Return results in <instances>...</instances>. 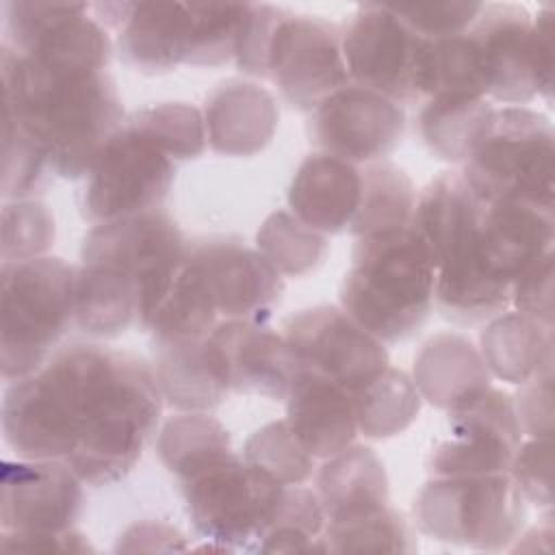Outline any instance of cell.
<instances>
[{
    "instance_id": "cell-18",
    "label": "cell",
    "mask_w": 555,
    "mask_h": 555,
    "mask_svg": "<svg viewBox=\"0 0 555 555\" xmlns=\"http://www.w3.org/2000/svg\"><path fill=\"white\" fill-rule=\"evenodd\" d=\"M189 251L206 275L221 321H269L282 295V275L258 249L217 236L189 243Z\"/></svg>"
},
{
    "instance_id": "cell-15",
    "label": "cell",
    "mask_w": 555,
    "mask_h": 555,
    "mask_svg": "<svg viewBox=\"0 0 555 555\" xmlns=\"http://www.w3.org/2000/svg\"><path fill=\"white\" fill-rule=\"evenodd\" d=\"M2 531L63 533L80 518L85 492L80 477L59 460L2 462Z\"/></svg>"
},
{
    "instance_id": "cell-20",
    "label": "cell",
    "mask_w": 555,
    "mask_h": 555,
    "mask_svg": "<svg viewBox=\"0 0 555 555\" xmlns=\"http://www.w3.org/2000/svg\"><path fill=\"white\" fill-rule=\"evenodd\" d=\"M481 202V199H479ZM555 215L525 202H481L477 249L483 262L509 284L544 254L553 251Z\"/></svg>"
},
{
    "instance_id": "cell-29",
    "label": "cell",
    "mask_w": 555,
    "mask_h": 555,
    "mask_svg": "<svg viewBox=\"0 0 555 555\" xmlns=\"http://www.w3.org/2000/svg\"><path fill=\"white\" fill-rule=\"evenodd\" d=\"M152 371L165 405L180 412L210 410L230 392L208 356L206 336L154 343Z\"/></svg>"
},
{
    "instance_id": "cell-8",
    "label": "cell",
    "mask_w": 555,
    "mask_h": 555,
    "mask_svg": "<svg viewBox=\"0 0 555 555\" xmlns=\"http://www.w3.org/2000/svg\"><path fill=\"white\" fill-rule=\"evenodd\" d=\"M340 35L351 82L399 104L425 100L431 39L412 30L390 4H360Z\"/></svg>"
},
{
    "instance_id": "cell-17",
    "label": "cell",
    "mask_w": 555,
    "mask_h": 555,
    "mask_svg": "<svg viewBox=\"0 0 555 555\" xmlns=\"http://www.w3.org/2000/svg\"><path fill=\"white\" fill-rule=\"evenodd\" d=\"M189 249L178 223L160 208L95 223L82 241L85 264L113 267L143 286ZM141 301V299H139Z\"/></svg>"
},
{
    "instance_id": "cell-14",
    "label": "cell",
    "mask_w": 555,
    "mask_h": 555,
    "mask_svg": "<svg viewBox=\"0 0 555 555\" xmlns=\"http://www.w3.org/2000/svg\"><path fill=\"white\" fill-rule=\"evenodd\" d=\"M531 26L533 17L525 7L488 2L466 28L486 100L522 106L538 95Z\"/></svg>"
},
{
    "instance_id": "cell-43",
    "label": "cell",
    "mask_w": 555,
    "mask_h": 555,
    "mask_svg": "<svg viewBox=\"0 0 555 555\" xmlns=\"http://www.w3.org/2000/svg\"><path fill=\"white\" fill-rule=\"evenodd\" d=\"M54 243V217L39 199H11L2 206V262L46 256Z\"/></svg>"
},
{
    "instance_id": "cell-33",
    "label": "cell",
    "mask_w": 555,
    "mask_h": 555,
    "mask_svg": "<svg viewBox=\"0 0 555 555\" xmlns=\"http://www.w3.org/2000/svg\"><path fill=\"white\" fill-rule=\"evenodd\" d=\"M358 431L373 440L392 438L405 431L421 412V392L412 377L397 369L386 366L371 382L351 392Z\"/></svg>"
},
{
    "instance_id": "cell-2",
    "label": "cell",
    "mask_w": 555,
    "mask_h": 555,
    "mask_svg": "<svg viewBox=\"0 0 555 555\" xmlns=\"http://www.w3.org/2000/svg\"><path fill=\"white\" fill-rule=\"evenodd\" d=\"M4 115L17 119L46 150L56 176L85 178L124 126L121 98L106 72L37 74L2 46Z\"/></svg>"
},
{
    "instance_id": "cell-37",
    "label": "cell",
    "mask_w": 555,
    "mask_h": 555,
    "mask_svg": "<svg viewBox=\"0 0 555 555\" xmlns=\"http://www.w3.org/2000/svg\"><path fill=\"white\" fill-rule=\"evenodd\" d=\"M325 520L327 518L317 490L306 488L304 483L286 486L260 538L258 551H323Z\"/></svg>"
},
{
    "instance_id": "cell-9",
    "label": "cell",
    "mask_w": 555,
    "mask_h": 555,
    "mask_svg": "<svg viewBox=\"0 0 555 555\" xmlns=\"http://www.w3.org/2000/svg\"><path fill=\"white\" fill-rule=\"evenodd\" d=\"M173 173V160L124 121L85 176L82 215L102 223L160 208Z\"/></svg>"
},
{
    "instance_id": "cell-19",
    "label": "cell",
    "mask_w": 555,
    "mask_h": 555,
    "mask_svg": "<svg viewBox=\"0 0 555 555\" xmlns=\"http://www.w3.org/2000/svg\"><path fill=\"white\" fill-rule=\"evenodd\" d=\"M219 321L206 275L189 249L141 291L139 325L154 343L204 338Z\"/></svg>"
},
{
    "instance_id": "cell-6",
    "label": "cell",
    "mask_w": 555,
    "mask_h": 555,
    "mask_svg": "<svg viewBox=\"0 0 555 555\" xmlns=\"http://www.w3.org/2000/svg\"><path fill=\"white\" fill-rule=\"evenodd\" d=\"M555 132L546 115L527 106L494 108L492 124L462 167L481 202H525L553 208Z\"/></svg>"
},
{
    "instance_id": "cell-38",
    "label": "cell",
    "mask_w": 555,
    "mask_h": 555,
    "mask_svg": "<svg viewBox=\"0 0 555 555\" xmlns=\"http://www.w3.org/2000/svg\"><path fill=\"white\" fill-rule=\"evenodd\" d=\"M256 249L280 275L299 278L321 264L327 254V238L301 223L291 210H275L260 225Z\"/></svg>"
},
{
    "instance_id": "cell-45",
    "label": "cell",
    "mask_w": 555,
    "mask_h": 555,
    "mask_svg": "<svg viewBox=\"0 0 555 555\" xmlns=\"http://www.w3.org/2000/svg\"><path fill=\"white\" fill-rule=\"evenodd\" d=\"M553 447L551 438H529L518 444L507 475L527 503L538 507H551L553 486Z\"/></svg>"
},
{
    "instance_id": "cell-23",
    "label": "cell",
    "mask_w": 555,
    "mask_h": 555,
    "mask_svg": "<svg viewBox=\"0 0 555 555\" xmlns=\"http://www.w3.org/2000/svg\"><path fill=\"white\" fill-rule=\"evenodd\" d=\"M284 421L314 460L345 451L358 436L351 392L301 369L288 388Z\"/></svg>"
},
{
    "instance_id": "cell-22",
    "label": "cell",
    "mask_w": 555,
    "mask_h": 555,
    "mask_svg": "<svg viewBox=\"0 0 555 555\" xmlns=\"http://www.w3.org/2000/svg\"><path fill=\"white\" fill-rule=\"evenodd\" d=\"M206 139L212 152L223 156H254L262 152L278 128L275 98L260 85L225 80L204 102Z\"/></svg>"
},
{
    "instance_id": "cell-7",
    "label": "cell",
    "mask_w": 555,
    "mask_h": 555,
    "mask_svg": "<svg viewBox=\"0 0 555 555\" xmlns=\"http://www.w3.org/2000/svg\"><path fill=\"white\" fill-rule=\"evenodd\" d=\"M180 486L195 531L221 551H258L286 488L234 451Z\"/></svg>"
},
{
    "instance_id": "cell-50",
    "label": "cell",
    "mask_w": 555,
    "mask_h": 555,
    "mask_svg": "<svg viewBox=\"0 0 555 555\" xmlns=\"http://www.w3.org/2000/svg\"><path fill=\"white\" fill-rule=\"evenodd\" d=\"M533 61L538 72V95L551 102L553 95V7H544L533 17Z\"/></svg>"
},
{
    "instance_id": "cell-11",
    "label": "cell",
    "mask_w": 555,
    "mask_h": 555,
    "mask_svg": "<svg viewBox=\"0 0 555 555\" xmlns=\"http://www.w3.org/2000/svg\"><path fill=\"white\" fill-rule=\"evenodd\" d=\"M284 338L297 369L325 377L349 392L390 364L386 345L336 306H314L293 314L284 325Z\"/></svg>"
},
{
    "instance_id": "cell-28",
    "label": "cell",
    "mask_w": 555,
    "mask_h": 555,
    "mask_svg": "<svg viewBox=\"0 0 555 555\" xmlns=\"http://www.w3.org/2000/svg\"><path fill=\"white\" fill-rule=\"evenodd\" d=\"M479 353L492 377L520 386L553 362V325L505 310L481 330Z\"/></svg>"
},
{
    "instance_id": "cell-36",
    "label": "cell",
    "mask_w": 555,
    "mask_h": 555,
    "mask_svg": "<svg viewBox=\"0 0 555 555\" xmlns=\"http://www.w3.org/2000/svg\"><path fill=\"white\" fill-rule=\"evenodd\" d=\"M416 538L405 516L390 503L349 520L325 522L323 553H412Z\"/></svg>"
},
{
    "instance_id": "cell-49",
    "label": "cell",
    "mask_w": 555,
    "mask_h": 555,
    "mask_svg": "<svg viewBox=\"0 0 555 555\" xmlns=\"http://www.w3.org/2000/svg\"><path fill=\"white\" fill-rule=\"evenodd\" d=\"M0 546L4 551H72L85 553L93 551L82 533L67 529L63 533H11L2 531Z\"/></svg>"
},
{
    "instance_id": "cell-4",
    "label": "cell",
    "mask_w": 555,
    "mask_h": 555,
    "mask_svg": "<svg viewBox=\"0 0 555 555\" xmlns=\"http://www.w3.org/2000/svg\"><path fill=\"white\" fill-rule=\"evenodd\" d=\"M78 269L56 256L2 262L0 366L15 382L39 371L76 321Z\"/></svg>"
},
{
    "instance_id": "cell-48",
    "label": "cell",
    "mask_w": 555,
    "mask_h": 555,
    "mask_svg": "<svg viewBox=\"0 0 555 555\" xmlns=\"http://www.w3.org/2000/svg\"><path fill=\"white\" fill-rule=\"evenodd\" d=\"M509 304L546 325H553V251L544 254L514 282Z\"/></svg>"
},
{
    "instance_id": "cell-12",
    "label": "cell",
    "mask_w": 555,
    "mask_h": 555,
    "mask_svg": "<svg viewBox=\"0 0 555 555\" xmlns=\"http://www.w3.org/2000/svg\"><path fill=\"white\" fill-rule=\"evenodd\" d=\"M405 111L399 102L349 82L310 111V143L353 165L386 160L401 143Z\"/></svg>"
},
{
    "instance_id": "cell-30",
    "label": "cell",
    "mask_w": 555,
    "mask_h": 555,
    "mask_svg": "<svg viewBox=\"0 0 555 555\" xmlns=\"http://www.w3.org/2000/svg\"><path fill=\"white\" fill-rule=\"evenodd\" d=\"M479 204L462 171L438 173L416 195L410 228L429 251L434 267L457 238L477 225Z\"/></svg>"
},
{
    "instance_id": "cell-39",
    "label": "cell",
    "mask_w": 555,
    "mask_h": 555,
    "mask_svg": "<svg viewBox=\"0 0 555 555\" xmlns=\"http://www.w3.org/2000/svg\"><path fill=\"white\" fill-rule=\"evenodd\" d=\"M126 121L171 160L197 158L208 145L204 115L186 102L154 104L132 113Z\"/></svg>"
},
{
    "instance_id": "cell-1",
    "label": "cell",
    "mask_w": 555,
    "mask_h": 555,
    "mask_svg": "<svg viewBox=\"0 0 555 555\" xmlns=\"http://www.w3.org/2000/svg\"><path fill=\"white\" fill-rule=\"evenodd\" d=\"M46 364L61 384L76 431V449L65 464L87 486L124 479L165 405L152 366L98 343L65 345Z\"/></svg>"
},
{
    "instance_id": "cell-42",
    "label": "cell",
    "mask_w": 555,
    "mask_h": 555,
    "mask_svg": "<svg viewBox=\"0 0 555 555\" xmlns=\"http://www.w3.org/2000/svg\"><path fill=\"white\" fill-rule=\"evenodd\" d=\"M249 2H191L193 37L186 65L215 67L234 59Z\"/></svg>"
},
{
    "instance_id": "cell-10",
    "label": "cell",
    "mask_w": 555,
    "mask_h": 555,
    "mask_svg": "<svg viewBox=\"0 0 555 555\" xmlns=\"http://www.w3.org/2000/svg\"><path fill=\"white\" fill-rule=\"evenodd\" d=\"M267 80L299 111H312L349 85L338 26L314 15L284 11L269 43Z\"/></svg>"
},
{
    "instance_id": "cell-46",
    "label": "cell",
    "mask_w": 555,
    "mask_h": 555,
    "mask_svg": "<svg viewBox=\"0 0 555 555\" xmlns=\"http://www.w3.org/2000/svg\"><path fill=\"white\" fill-rule=\"evenodd\" d=\"M282 15L284 9L249 2L234 48V63L238 72L254 78H267V52Z\"/></svg>"
},
{
    "instance_id": "cell-44",
    "label": "cell",
    "mask_w": 555,
    "mask_h": 555,
    "mask_svg": "<svg viewBox=\"0 0 555 555\" xmlns=\"http://www.w3.org/2000/svg\"><path fill=\"white\" fill-rule=\"evenodd\" d=\"M483 2H412L390 4L392 11L421 37L444 39L464 33Z\"/></svg>"
},
{
    "instance_id": "cell-32",
    "label": "cell",
    "mask_w": 555,
    "mask_h": 555,
    "mask_svg": "<svg viewBox=\"0 0 555 555\" xmlns=\"http://www.w3.org/2000/svg\"><path fill=\"white\" fill-rule=\"evenodd\" d=\"M494 106L486 98L438 93L425 100L418 113L423 143L442 160L464 165L486 137Z\"/></svg>"
},
{
    "instance_id": "cell-13",
    "label": "cell",
    "mask_w": 555,
    "mask_h": 555,
    "mask_svg": "<svg viewBox=\"0 0 555 555\" xmlns=\"http://www.w3.org/2000/svg\"><path fill=\"white\" fill-rule=\"evenodd\" d=\"M520 442L514 399L490 386L449 410L447 436L431 449L427 468L431 475L507 473Z\"/></svg>"
},
{
    "instance_id": "cell-26",
    "label": "cell",
    "mask_w": 555,
    "mask_h": 555,
    "mask_svg": "<svg viewBox=\"0 0 555 555\" xmlns=\"http://www.w3.org/2000/svg\"><path fill=\"white\" fill-rule=\"evenodd\" d=\"M490 379L479 349L462 334H436L414 358L412 382L421 399L447 412L488 390Z\"/></svg>"
},
{
    "instance_id": "cell-40",
    "label": "cell",
    "mask_w": 555,
    "mask_h": 555,
    "mask_svg": "<svg viewBox=\"0 0 555 555\" xmlns=\"http://www.w3.org/2000/svg\"><path fill=\"white\" fill-rule=\"evenodd\" d=\"M52 167L41 143L13 117L4 115L2 139V197L33 199L41 193L50 178Z\"/></svg>"
},
{
    "instance_id": "cell-24",
    "label": "cell",
    "mask_w": 555,
    "mask_h": 555,
    "mask_svg": "<svg viewBox=\"0 0 555 555\" xmlns=\"http://www.w3.org/2000/svg\"><path fill=\"white\" fill-rule=\"evenodd\" d=\"M362 193L360 165L314 152L301 160L291 186L288 208L321 234L349 232Z\"/></svg>"
},
{
    "instance_id": "cell-34",
    "label": "cell",
    "mask_w": 555,
    "mask_h": 555,
    "mask_svg": "<svg viewBox=\"0 0 555 555\" xmlns=\"http://www.w3.org/2000/svg\"><path fill=\"white\" fill-rule=\"evenodd\" d=\"M360 171L362 193L349 232L366 236L405 228L416 206V189L410 176L388 160L360 165Z\"/></svg>"
},
{
    "instance_id": "cell-5",
    "label": "cell",
    "mask_w": 555,
    "mask_h": 555,
    "mask_svg": "<svg viewBox=\"0 0 555 555\" xmlns=\"http://www.w3.org/2000/svg\"><path fill=\"white\" fill-rule=\"evenodd\" d=\"M527 501L507 473L431 475L414 499L421 533L479 551H503L520 538Z\"/></svg>"
},
{
    "instance_id": "cell-21",
    "label": "cell",
    "mask_w": 555,
    "mask_h": 555,
    "mask_svg": "<svg viewBox=\"0 0 555 555\" xmlns=\"http://www.w3.org/2000/svg\"><path fill=\"white\" fill-rule=\"evenodd\" d=\"M509 293L512 284L479 256L477 225L457 238L436 264L434 306L447 321L460 325L490 321L507 310Z\"/></svg>"
},
{
    "instance_id": "cell-31",
    "label": "cell",
    "mask_w": 555,
    "mask_h": 555,
    "mask_svg": "<svg viewBox=\"0 0 555 555\" xmlns=\"http://www.w3.org/2000/svg\"><path fill=\"white\" fill-rule=\"evenodd\" d=\"M141 286L130 275L104 267H78L76 280V325L87 336L115 338L139 323Z\"/></svg>"
},
{
    "instance_id": "cell-25",
    "label": "cell",
    "mask_w": 555,
    "mask_h": 555,
    "mask_svg": "<svg viewBox=\"0 0 555 555\" xmlns=\"http://www.w3.org/2000/svg\"><path fill=\"white\" fill-rule=\"evenodd\" d=\"M193 37V11L186 2H128L119 26V56L143 74H163L186 65Z\"/></svg>"
},
{
    "instance_id": "cell-16",
    "label": "cell",
    "mask_w": 555,
    "mask_h": 555,
    "mask_svg": "<svg viewBox=\"0 0 555 555\" xmlns=\"http://www.w3.org/2000/svg\"><path fill=\"white\" fill-rule=\"evenodd\" d=\"M208 356L228 390L286 399L297 375L291 347L267 321L225 319L206 336Z\"/></svg>"
},
{
    "instance_id": "cell-27",
    "label": "cell",
    "mask_w": 555,
    "mask_h": 555,
    "mask_svg": "<svg viewBox=\"0 0 555 555\" xmlns=\"http://www.w3.org/2000/svg\"><path fill=\"white\" fill-rule=\"evenodd\" d=\"M314 490L321 499L325 522L358 518L388 505L384 462L364 444H351L323 460Z\"/></svg>"
},
{
    "instance_id": "cell-3",
    "label": "cell",
    "mask_w": 555,
    "mask_h": 555,
    "mask_svg": "<svg viewBox=\"0 0 555 555\" xmlns=\"http://www.w3.org/2000/svg\"><path fill=\"white\" fill-rule=\"evenodd\" d=\"M436 267L405 228L356 236L351 267L340 284V308L382 343L412 336L434 308Z\"/></svg>"
},
{
    "instance_id": "cell-35",
    "label": "cell",
    "mask_w": 555,
    "mask_h": 555,
    "mask_svg": "<svg viewBox=\"0 0 555 555\" xmlns=\"http://www.w3.org/2000/svg\"><path fill=\"white\" fill-rule=\"evenodd\" d=\"M156 453L180 481L232 453L228 429L204 412H182L158 431Z\"/></svg>"
},
{
    "instance_id": "cell-47",
    "label": "cell",
    "mask_w": 555,
    "mask_h": 555,
    "mask_svg": "<svg viewBox=\"0 0 555 555\" xmlns=\"http://www.w3.org/2000/svg\"><path fill=\"white\" fill-rule=\"evenodd\" d=\"M514 408L522 434L529 438L553 436V362L520 384Z\"/></svg>"
},
{
    "instance_id": "cell-41",
    "label": "cell",
    "mask_w": 555,
    "mask_h": 555,
    "mask_svg": "<svg viewBox=\"0 0 555 555\" xmlns=\"http://www.w3.org/2000/svg\"><path fill=\"white\" fill-rule=\"evenodd\" d=\"M243 460L284 486L306 483L314 470V457L301 447L286 421H271L256 429L243 447Z\"/></svg>"
}]
</instances>
